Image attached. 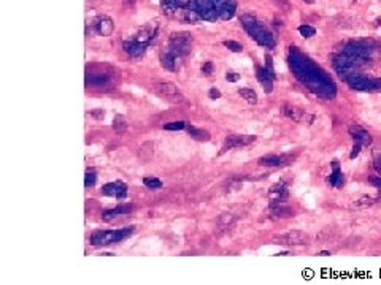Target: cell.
<instances>
[{"instance_id": "6da1fadb", "label": "cell", "mask_w": 381, "mask_h": 285, "mask_svg": "<svg viewBox=\"0 0 381 285\" xmlns=\"http://www.w3.org/2000/svg\"><path fill=\"white\" fill-rule=\"evenodd\" d=\"M200 21H226L235 15L234 0H194Z\"/></svg>"}, {"instance_id": "7a4b0ae2", "label": "cell", "mask_w": 381, "mask_h": 285, "mask_svg": "<svg viewBox=\"0 0 381 285\" xmlns=\"http://www.w3.org/2000/svg\"><path fill=\"white\" fill-rule=\"evenodd\" d=\"M161 7L167 16L175 17V19L186 22L200 21L194 7V0H161Z\"/></svg>"}, {"instance_id": "3957f363", "label": "cell", "mask_w": 381, "mask_h": 285, "mask_svg": "<svg viewBox=\"0 0 381 285\" xmlns=\"http://www.w3.org/2000/svg\"><path fill=\"white\" fill-rule=\"evenodd\" d=\"M241 26H243L246 32L250 34V37L256 40L261 46H265V48L275 46L273 35H272L270 30H267V27H264L254 16H251V15L241 16Z\"/></svg>"}, {"instance_id": "277c9868", "label": "cell", "mask_w": 381, "mask_h": 285, "mask_svg": "<svg viewBox=\"0 0 381 285\" xmlns=\"http://www.w3.org/2000/svg\"><path fill=\"white\" fill-rule=\"evenodd\" d=\"M134 233V228H121V230H100L91 235V244L92 246H108L118 242Z\"/></svg>"}, {"instance_id": "5b68a950", "label": "cell", "mask_w": 381, "mask_h": 285, "mask_svg": "<svg viewBox=\"0 0 381 285\" xmlns=\"http://www.w3.org/2000/svg\"><path fill=\"white\" fill-rule=\"evenodd\" d=\"M167 48L184 57L192 50V37L187 32L173 34L170 37V40H168V46Z\"/></svg>"}, {"instance_id": "8992f818", "label": "cell", "mask_w": 381, "mask_h": 285, "mask_svg": "<svg viewBox=\"0 0 381 285\" xmlns=\"http://www.w3.org/2000/svg\"><path fill=\"white\" fill-rule=\"evenodd\" d=\"M154 89L157 90V94H161L162 97H165L168 101L181 103V101H183V99H184L177 84H173V83H170V81H161V83H157L156 86H154Z\"/></svg>"}, {"instance_id": "52a82bcc", "label": "cell", "mask_w": 381, "mask_h": 285, "mask_svg": "<svg viewBox=\"0 0 381 285\" xmlns=\"http://www.w3.org/2000/svg\"><path fill=\"white\" fill-rule=\"evenodd\" d=\"M276 244H284V246H305L308 244V235L304 232H299V230H292V232H288L284 235L275 236L273 239Z\"/></svg>"}, {"instance_id": "ba28073f", "label": "cell", "mask_w": 381, "mask_h": 285, "mask_svg": "<svg viewBox=\"0 0 381 285\" xmlns=\"http://www.w3.org/2000/svg\"><path fill=\"white\" fill-rule=\"evenodd\" d=\"M161 65L168 71H178L181 68V65H183V56H180L175 51L165 48L161 52Z\"/></svg>"}, {"instance_id": "9c48e42d", "label": "cell", "mask_w": 381, "mask_h": 285, "mask_svg": "<svg viewBox=\"0 0 381 285\" xmlns=\"http://www.w3.org/2000/svg\"><path fill=\"white\" fill-rule=\"evenodd\" d=\"M91 22H92L91 26H92L94 32L97 35H102V37H110V35L113 34V30H114V24L111 21V17H108L105 15L94 17Z\"/></svg>"}, {"instance_id": "30bf717a", "label": "cell", "mask_w": 381, "mask_h": 285, "mask_svg": "<svg viewBox=\"0 0 381 285\" xmlns=\"http://www.w3.org/2000/svg\"><path fill=\"white\" fill-rule=\"evenodd\" d=\"M294 160V155H288V154H281V155H276V154H270V155H264L261 159L257 160V163L261 167H270V168H275V167H284V165H289Z\"/></svg>"}, {"instance_id": "8fae6325", "label": "cell", "mask_w": 381, "mask_h": 285, "mask_svg": "<svg viewBox=\"0 0 381 285\" xmlns=\"http://www.w3.org/2000/svg\"><path fill=\"white\" fill-rule=\"evenodd\" d=\"M256 141V136L253 135H229L224 141V146H222V152H226L229 149H234V148H243L248 146Z\"/></svg>"}, {"instance_id": "7c38bea8", "label": "cell", "mask_w": 381, "mask_h": 285, "mask_svg": "<svg viewBox=\"0 0 381 285\" xmlns=\"http://www.w3.org/2000/svg\"><path fill=\"white\" fill-rule=\"evenodd\" d=\"M102 193L107 197H114L123 200L127 195V184H124L123 181H114V183H108L102 187Z\"/></svg>"}, {"instance_id": "4fadbf2b", "label": "cell", "mask_w": 381, "mask_h": 285, "mask_svg": "<svg viewBox=\"0 0 381 285\" xmlns=\"http://www.w3.org/2000/svg\"><path fill=\"white\" fill-rule=\"evenodd\" d=\"M156 32H157V24L156 22H148L146 26H143L140 30H138V34L135 35V37H132V38L137 40L138 43L148 46L151 41H153V38L156 37Z\"/></svg>"}, {"instance_id": "5bb4252c", "label": "cell", "mask_w": 381, "mask_h": 285, "mask_svg": "<svg viewBox=\"0 0 381 285\" xmlns=\"http://www.w3.org/2000/svg\"><path fill=\"white\" fill-rule=\"evenodd\" d=\"M348 132H349V135L353 136L354 143H359V144H362V146H368V144H372L373 138H372L370 133L364 129V127H361L358 124H353V125L348 127Z\"/></svg>"}, {"instance_id": "9a60e30c", "label": "cell", "mask_w": 381, "mask_h": 285, "mask_svg": "<svg viewBox=\"0 0 381 285\" xmlns=\"http://www.w3.org/2000/svg\"><path fill=\"white\" fill-rule=\"evenodd\" d=\"M284 116L294 120V122H311L313 120V116H308L304 110H300V108L294 106V105L284 106Z\"/></svg>"}, {"instance_id": "2e32d148", "label": "cell", "mask_w": 381, "mask_h": 285, "mask_svg": "<svg viewBox=\"0 0 381 285\" xmlns=\"http://www.w3.org/2000/svg\"><path fill=\"white\" fill-rule=\"evenodd\" d=\"M135 209L134 204L130 203H124V204H118L116 208L113 209H108L105 212H102V219L104 220H113V219H118L119 216H126V214H130L132 211Z\"/></svg>"}, {"instance_id": "e0dca14e", "label": "cell", "mask_w": 381, "mask_h": 285, "mask_svg": "<svg viewBox=\"0 0 381 285\" xmlns=\"http://www.w3.org/2000/svg\"><path fill=\"white\" fill-rule=\"evenodd\" d=\"M269 197H270V200H272V204H280V203H283V201H286L288 197H289L286 185H284L283 183L272 185V189H270V192H269Z\"/></svg>"}, {"instance_id": "ac0fdd59", "label": "cell", "mask_w": 381, "mask_h": 285, "mask_svg": "<svg viewBox=\"0 0 381 285\" xmlns=\"http://www.w3.org/2000/svg\"><path fill=\"white\" fill-rule=\"evenodd\" d=\"M256 76H257V81L261 83L262 89L265 90V94H270L273 90V78L267 71V68L256 67Z\"/></svg>"}, {"instance_id": "d6986e66", "label": "cell", "mask_w": 381, "mask_h": 285, "mask_svg": "<svg viewBox=\"0 0 381 285\" xmlns=\"http://www.w3.org/2000/svg\"><path fill=\"white\" fill-rule=\"evenodd\" d=\"M123 50H124L127 54H129V56L138 57V56H142V54L145 52L146 46L142 45V43H138V41L134 40V38H129V40H126L124 43H123Z\"/></svg>"}, {"instance_id": "ffe728a7", "label": "cell", "mask_w": 381, "mask_h": 285, "mask_svg": "<svg viewBox=\"0 0 381 285\" xmlns=\"http://www.w3.org/2000/svg\"><path fill=\"white\" fill-rule=\"evenodd\" d=\"M332 167H334V171H332V174H330L329 183H330V185H334V187H337V189H340V187H343V184H345V176L340 171V168H338L337 162L332 163Z\"/></svg>"}, {"instance_id": "44dd1931", "label": "cell", "mask_w": 381, "mask_h": 285, "mask_svg": "<svg viewBox=\"0 0 381 285\" xmlns=\"http://www.w3.org/2000/svg\"><path fill=\"white\" fill-rule=\"evenodd\" d=\"M291 216H294V211L289 208H284V206L273 204V208L270 211V217H273V219H288Z\"/></svg>"}, {"instance_id": "7402d4cb", "label": "cell", "mask_w": 381, "mask_h": 285, "mask_svg": "<svg viewBox=\"0 0 381 285\" xmlns=\"http://www.w3.org/2000/svg\"><path fill=\"white\" fill-rule=\"evenodd\" d=\"M187 133L192 139L196 141H208L210 139V133L207 130H202V129H196V127H189L187 129Z\"/></svg>"}, {"instance_id": "603a6c76", "label": "cell", "mask_w": 381, "mask_h": 285, "mask_svg": "<svg viewBox=\"0 0 381 285\" xmlns=\"http://www.w3.org/2000/svg\"><path fill=\"white\" fill-rule=\"evenodd\" d=\"M127 127H129V124H127V119L123 116V114H116L114 119H113V129L116 132H119V133H123V132L127 130Z\"/></svg>"}, {"instance_id": "cb8c5ba5", "label": "cell", "mask_w": 381, "mask_h": 285, "mask_svg": "<svg viewBox=\"0 0 381 285\" xmlns=\"http://www.w3.org/2000/svg\"><path fill=\"white\" fill-rule=\"evenodd\" d=\"M238 95L241 97V99H245L248 103H251V105H256L257 103V94L254 92L253 89H240Z\"/></svg>"}, {"instance_id": "d4e9b609", "label": "cell", "mask_w": 381, "mask_h": 285, "mask_svg": "<svg viewBox=\"0 0 381 285\" xmlns=\"http://www.w3.org/2000/svg\"><path fill=\"white\" fill-rule=\"evenodd\" d=\"M235 220V217L231 214V212H224V214L219 216V219H218V225H219L221 228H227L229 225H232Z\"/></svg>"}, {"instance_id": "484cf974", "label": "cell", "mask_w": 381, "mask_h": 285, "mask_svg": "<svg viewBox=\"0 0 381 285\" xmlns=\"http://www.w3.org/2000/svg\"><path fill=\"white\" fill-rule=\"evenodd\" d=\"M143 184H145V187H148L151 190H159L162 187V181L157 178H145Z\"/></svg>"}, {"instance_id": "4316f807", "label": "cell", "mask_w": 381, "mask_h": 285, "mask_svg": "<svg viewBox=\"0 0 381 285\" xmlns=\"http://www.w3.org/2000/svg\"><path fill=\"white\" fill-rule=\"evenodd\" d=\"M299 34H300L304 38H310V37H313L314 34H316V29L311 27V26H307V24H304V26L299 27Z\"/></svg>"}, {"instance_id": "83f0119b", "label": "cell", "mask_w": 381, "mask_h": 285, "mask_svg": "<svg viewBox=\"0 0 381 285\" xmlns=\"http://www.w3.org/2000/svg\"><path fill=\"white\" fill-rule=\"evenodd\" d=\"M375 203V200L372 197H362L359 200H356L354 201V208H367V206H372Z\"/></svg>"}, {"instance_id": "f1b7e54d", "label": "cell", "mask_w": 381, "mask_h": 285, "mask_svg": "<svg viewBox=\"0 0 381 285\" xmlns=\"http://www.w3.org/2000/svg\"><path fill=\"white\" fill-rule=\"evenodd\" d=\"M95 181H97V174H95L92 169H88L86 176H84V185H86V187H94Z\"/></svg>"}, {"instance_id": "f546056e", "label": "cell", "mask_w": 381, "mask_h": 285, "mask_svg": "<svg viewBox=\"0 0 381 285\" xmlns=\"http://www.w3.org/2000/svg\"><path fill=\"white\" fill-rule=\"evenodd\" d=\"M186 129V122H183V120H178V122H168V124H164V130H183Z\"/></svg>"}, {"instance_id": "4dcf8cb0", "label": "cell", "mask_w": 381, "mask_h": 285, "mask_svg": "<svg viewBox=\"0 0 381 285\" xmlns=\"http://www.w3.org/2000/svg\"><path fill=\"white\" fill-rule=\"evenodd\" d=\"M224 46L227 48L229 51H232V52H241V51H243L241 45L237 43V41H232V40H226V41H224Z\"/></svg>"}, {"instance_id": "1f68e13d", "label": "cell", "mask_w": 381, "mask_h": 285, "mask_svg": "<svg viewBox=\"0 0 381 285\" xmlns=\"http://www.w3.org/2000/svg\"><path fill=\"white\" fill-rule=\"evenodd\" d=\"M265 68H267V71L272 75V78L275 80V68H273V60H272L270 56H265Z\"/></svg>"}, {"instance_id": "d6a6232c", "label": "cell", "mask_w": 381, "mask_h": 285, "mask_svg": "<svg viewBox=\"0 0 381 285\" xmlns=\"http://www.w3.org/2000/svg\"><path fill=\"white\" fill-rule=\"evenodd\" d=\"M213 68H215L213 62H210V60H208V62H205L202 65V75L203 76H211V73H213Z\"/></svg>"}, {"instance_id": "836d02e7", "label": "cell", "mask_w": 381, "mask_h": 285, "mask_svg": "<svg viewBox=\"0 0 381 285\" xmlns=\"http://www.w3.org/2000/svg\"><path fill=\"white\" fill-rule=\"evenodd\" d=\"M226 80H227L229 83H237V81L240 80V75L235 73V71H232V70H229L227 73H226Z\"/></svg>"}, {"instance_id": "e575fe53", "label": "cell", "mask_w": 381, "mask_h": 285, "mask_svg": "<svg viewBox=\"0 0 381 285\" xmlns=\"http://www.w3.org/2000/svg\"><path fill=\"white\" fill-rule=\"evenodd\" d=\"M361 149H362V144H359V143H354V146H353L351 154H349V159H351V160H354L356 157H358V155L361 154Z\"/></svg>"}, {"instance_id": "d590c367", "label": "cell", "mask_w": 381, "mask_h": 285, "mask_svg": "<svg viewBox=\"0 0 381 285\" xmlns=\"http://www.w3.org/2000/svg\"><path fill=\"white\" fill-rule=\"evenodd\" d=\"M368 183H370L373 187H377V189L381 190V174H378V176H372V178H368Z\"/></svg>"}, {"instance_id": "8d00e7d4", "label": "cell", "mask_w": 381, "mask_h": 285, "mask_svg": "<svg viewBox=\"0 0 381 285\" xmlns=\"http://www.w3.org/2000/svg\"><path fill=\"white\" fill-rule=\"evenodd\" d=\"M89 114L92 116L94 119H97V120H102L105 117V111L104 110H92V111H89Z\"/></svg>"}, {"instance_id": "74e56055", "label": "cell", "mask_w": 381, "mask_h": 285, "mask_svg": "<svg viewBox=\"0 0 381 285\" xmlns=\"http://www.w3.org/2000/svg\"><path fill=\"white\" fill-rule=\"evenodd\" d=\"M208 97L211 100H218V99H221V90H218L216 87H211L210 90H208Z\"/></svg>"}, {"instance_id": "f35d334b", "label": "cell", "mask_w": 381, "mask_h": 285, "mask_svg": "<svg viewBox=\"0 0 381 285\" xmlns=\"http://www.w3.org/2000/svg\"><path fill=\"white\" fill-rule=\"evenodd\" d=\"M373 167H375V171H377L378 174H381V157H380V159L375 160Z\"/></svg>"}, {"instance_id": "ab89813d", "label": "cell", "mask_w": 381, "mask_h": 285, "mask_svg": "<svg viewBox=\"0 0 381 285\" xmlns=\"http://www.w3.org/2000/svg\"><path fill=\"white\" fill-rule=\"evenodd\" d=\"M135 2H137V0H124V5H126V7H132Z\"/></svg>"}, {"instance_id": "60d3db41", "label": "cell", "mask_w": 381, "mask_h": 285, "mask_svg": "<svg viewBox=\"0 0 381 285\" xmlns=\"http://www.w3.org/2000/svg\"><path fill=\"white\" fill-rule=\"evenodd\" d=\"M304 2H305V3H313L314 0H304Z\"/></svg>"}, {"instance_id": "b9f144b4", "label": "cell", "mask_w": 381, "mask_h": 285, "mask_svg": "<svg viewBox=\"0 0 381 285\" xmlns=\"http://www.w3.org/2000/svg\"><path fill=\"white\" fill-rule=\"evenodd\" d=\"M276 2H281V3H288V0H276Z\"/></svg>"}]
</instances>
